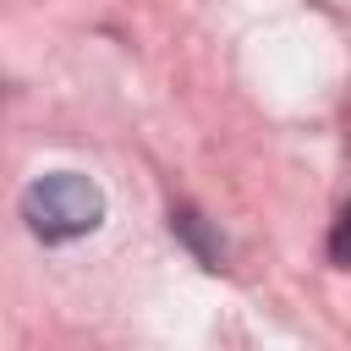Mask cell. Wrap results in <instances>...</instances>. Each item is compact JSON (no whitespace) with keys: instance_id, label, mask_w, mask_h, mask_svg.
Wrapping results in <instances>:
<instances>
[{"instance_id":"6da1fadb","label":"cell","mask_w":351,"mask_h":351,"mask_svg":"<svg viewBox=\"0 0 351 351\" xmlns=\"http://www.w3.org/2000/svg\"><path fill=\"white\" fill-rule=\"evenodd\" d=\"M22 225L38 241H77L104 225V192L99 181L77 170H49L22 186Z\"/></svg>"},{"instance_id":"3957f363","label":"cell","mask_w":351,"mask_h":351,"mask_svg":"<svg viewBox=\"0 0 351 351\" xmlns=\"http://www.w3.org/2000/svg\"><path fill=\"white\" fill-rule=\"evenodd\" d=\"M329 258H335V269H351V203L340 208V219L329 230Z\"/></svg>"},{"instance_id":"7a4b0ae2","label":"cell","mask_w":351,"mask_h":351,"mask_svg":"<svg viewBox=\"0 0 351 351\" xmlns=\"http://www.w3.org/2000/svg\"><path fill=\"white\" fill-rule=\"evenodd\" d=\"M170 230L197 252V263H203V269H225V241L203 225V214H197V208H170Z\"/></svg>"}]
</instances>
